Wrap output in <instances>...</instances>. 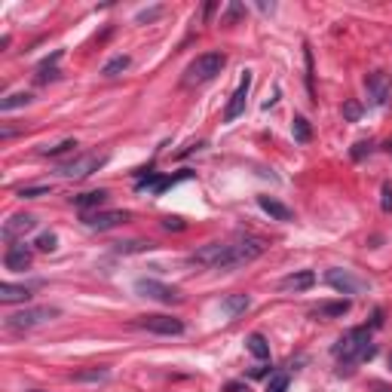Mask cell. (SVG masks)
Returning a JSON list of instances; mask_svg holds the SVG:
<instances>
[{
    "label": "cell",
    "mask_w": 392,
    "mask_h": 392,
    "mask_svg": "<svg viewBox=\"0 0 392 392\" xmlns=\"http://www.w3.org/2000/svg\"><path fill=\"white\" fill-rule=\"evenodd\" d=\"M264 251L260 240H230V242H209L190 255V264L205 267V270H233L249 260H255Z\"/></svg>",
    "instance_id": "1"
},
{
    "label": "cell",
    "mask_w": 392,
    "mask_h": 392,
    "mask_svg": "<svg viewBox=\"0 0 392 392\" xmlns=\"http://www.w3.org/2000/svg\"><path fill=\"white\" fill-rule=\"evenodd\" d=\"M334 359H340L343 365H356L362 359H371L374 356V343H371V331L368 328H352L334 343Z\"/></svg>",
    "instance_id": "2"
},
{
    "label": "cell",
    "mask_w": 392,
    "mask_h": 392,
    "mask_svg": "<svg viewBox=\"0 0 392 392\" xmlns=\"http://www.w3.org/2000/svg\"><path fill=\"white\" fill-rule=\"evenodd\" d=\"M224 65H227V58L221 56V52H205V56H196L187 65V71H184V83H187V86L209 83V80H214V77L224 71Z\"/></svg>",
    "instance_id": "3"
},
{
    "label": "cell",
    "mask_w": 392,
    "mask_h": 392,
    "mask_svg": "<svg viewBox=\"0 0 392 392\" xmlns=\"http://www.w3.org/2000/svg\"><path fill=\"white\" fill-rule=\"evenodd\" d=\"M58 306H28V310H19L13 316H6V328L10 331H28V328L46 325V322L58 319Z\"/></svg>",
    "instance_id": "4"
},
{
    "label": "cell",
    "mask_w": 392,
    "mask_h": 392,
    "mask_svg": "<svg viewBox=\"0 0 392 392\" xmlns=\"http://www.w3.org/2000/svg\"><path fill=\"white\" fill-rule=\"evenodd\" d=\"M104 163H107V153H80L71 163H61L58 175H65V178H86V175L98 172Z\"/></svg>",
    "instance_id": "5"
},
{
    "label": "cell",
    "mask_w": 392,
    "mask_h": 392,
    "mask_svg": "<svg viewBox=\"0 0 392 392\" xmlns=\"http://www.w3.org/2000/svg\"><path fill=\"white\" fill-rule=\"evenodd\" d=\"M138 328L144 331H153V334H163V337H175V334H184V322L175 319V316H138L135 319Z\"/></svg>",
    "instance_id": "6"
},
{
    "label": "cell",
    "mask_w": 392,
    "mask_h": 392,
    "mask_svg": "<svg viewBox=\"0 0 392 392\" xmlns=\"http://www.w3.org/2000/svg\"><path fill=\"white\" fill-rule=\"evenodd\" d=\"M135 291L138 295H144V297H153V301H159V304H181L184 301L178 288L163 285V282H157V279H138Z\"/></svg>",
    "instance_id": "7"
},
{
    "label": "cell",
    "mask_w": 392,
    "mask_h": 392,
    "mask_svg": "<svg viewBox=\"0 0 392 392\" xmlns=\"http://www.w3.org/2000/svg\"><path fill=\"white\" fill-rule=\"evenodd\" d=\"M325 282L331 285L334 291H340V295H359V291L368 288V282L356 279L350 270H328L325 273Z\"/></svg>",
    "instance_id": "8"
},
{
    "label": "cell",
    "mask_w": 392,
    "mask_h": 392,
    "mask_svg": "<svg viewBox=\"0 0 392 392\" xmlns=\"http://www.w3.org/2000/svg\"><path fill=\"white\" fill-rule=\"evenodd\" d=\"M37 227V218L34 214H13L10 221L3 224V240H10V242H19V240H25V236L31 233V230Z\"/></svg>",
    "instance_id": "9"
},
{
    "label": "cell",
    "mask_w": 392,
    "mask_h": 392,
    "mask_svg": "<svg viewBox=\"0 0 392 392\" xmlns=\"http://www.w3.org/2000/svg\"><path fill=\"white\" fill-rule=\"evenodd\" d=\"M249 89H251V74L245 71V77L240 80V86H236L233 98H230V104H227V111H224V120H227V123H233V120L245 111V98H249Z\"/></svg>",
    "instance_id": "10"
},
{
    "label": "cell",
    "mask_w": 392,
    "mask_h": 392,
    "mask_svg": "<svg viewBox=\"0 0 392 392\" xmlns=\"http://www.w3.org/2000/svg\"><path fill=\"white\" fill-rule=\"evenodd\" d=\"M83 221H86L89 230H111V227L126 224L129 212H123V209H117V212H98V214H86Z\"/></svg>",
    "instance_id": "11"
},
{
    "label": "cell",
    "mask_w": 392,
    "mask_h": 392,
    "mask_svg": "<svg viewBox=\"0 0 392 392\" xmlns=\"http://www.w3.org/2000/svg\"><path fill=\"white\" fill-rule=\"evenodd\" d=\"M3 264H6V270H13V273L28 270L31 267V249L28 245H10L6 255H3Z\"/></svg>",
    "instance_id": "12"
},
{
    "label": "cell",
    "mask_w": 392,
    "mask_h": 392,
    "mask_svg": "<svg viewBox=\"0 0 392 392\" xmlns=\"http://www.w3.org/2000/svg\"><path fill=\"white\" fill-rule=\"evenodd\" d=\"M365 86H368V98H371V104H383L389 98V80H386V74H368V80H365Z\"/></svg>",
    "instance_id": "13"
},
{
    "label": "cell",
    "mask_w": 392,
    "mask_h": 392,
    "mask_svg": "<svg viewBox=\"0 0 392 392\" xmlns=\"http://www.w3.org/2000/svg\"><path fill=\"white\" fill-rule=\"evenodd\" d=\"M316 282V276H313L310 270H301V273H291V276H285V279L279 282V288L282 291H306Z\"/></svg>",
    "instance_id": "14"
},
{
    "label": "cell",
    "mask_w": 392,
    "mask_h": 392,
    "mask_svg": "<svg viewBox=\"0 0 392 392\" xmlns=\"http://www.w3.org/2000/svg\"><path fill=\"white\" fill-rule=\"evenodd\" d=\"M28 297H31L28 285H13V282H3V285H0V301L3 304H25Z\"/></svg>",
    "instance_id": "15"
},
{
    "label": "cell",
    "mask_w": 392,
    "mask_h": 392,
    "mask_svg": "<svg viewBox=\"0 0 392 392\" xmlns=\"http://www.w3.org/2000/svg\"><path fill=\"white\" fill-rule=\"evenodd\" d=\"M350 313V301H334V304H319L316 310H313V316L316 319H340Z\"/></svg>",
    "instance_id": "16"
},
{
    "label": "cell",
    "mask_w": 392,
    "mask_h": 392,
    "mask_svg": "<svg viewBox=\"0 0 392 392\" xmlns=\"http://www.w3.org/2000/svg\"><path fill=\"white\" fill-rule=\"evenodd\" d=\"M258 203H260V209L270 214V218H276V221H291V218H295V212H291L288 205L276 203V199H270V196H260Z\"/></svg>",
    "instance_id": "17"
},
{
    "label": "cell",
    "mask_w": 392,
    "mask_h": 392,
    "mask_svg": "<svg viewBox=\"0 0 392 392\" xmlns=\"http://www.w3.org/2000/svg\"><path fill=\"white\" fill-rule=\"evenodd\" d=\"M249 295H230V297H224V304H221V310L227 313V316H240V313H245L249 310Z\"/></svg>",
    "instance_id": "18"
},
{
    "label": "cell",
    "mask_w": 392,
    "mask_h": 392,
    "mask_svg": "<svg viewBox=\"0 0 392 392\" xmlns=\"http://www.w3.org/2000/svg\"><path fill=\"white\" fill-rule=\"evenodd\" d=\"M107 203V190H89V194H80V196H74V205L77 209H92V205H102Z\"/></svg>",
    "instance_id": "19"
},
{
    "label": "cell",
    "mask_w": 392,
    "mask_h": 392,
    "mask_svg": "<svg viewBox=\"0 0 392 392\" xmlns=\"http://www.w3.org/2000/svg\"><path fill=\"white\" fill-rule=\"evenodd\" d=\"M245 347H249V352H251L255 359H260V362H264V359H270V343L264 340V334H249Z\"/></svg>",
    "instance_id": "20"
},
{
    "label": "cell",
    "mask_w": 392,
    "mask_h": 392,
    "mask_svg": "<svg viewBox=\"0 0 392 392\" xmlns=\"http://www.w3.org/2000/svg\"><path fill=\"white\" fill-rule=\"evenodd\" d=\"M129 65H132V58H129V56H117V58H111V61H107V65L102 68V74H104V77H117L120 71H126Z\"/></svg>",
    "instance_id": "21"
},
{
    "label": "cell",
    "mask_w": 392,
    "mask_h": 392,
    "mask_svg": "<svg viewBox=\"0 0 392 392\" xmlns=\"http://www.w3.org/2000/svg\"><path fill=\"white\" fill-rule=\"evenodd\" d=\"M31 102V95L28 92H13V95H6L3 102H0V111H13V107H22V104H28Z\"/></svg>",
    "instance_id": "22"
},
{
    "label": "cell",
    "mask_w": 392,
    "mask_h": 392,
    "mask_svg": "<svg viewBox=\"0 0 392 392\" xmlns=\"http://www.w3.org/2000/svg\"><path fill=\"white\" fill-rule=\"evenodd\" d=\"M61 58V52H56V56H52V58H46L43 61V65H40V74H37V80H40V83H46V80H49V77H56V61Z\"/></svg>",
    "instance_id": "23"
},
{
    "label": "cell",
    "mask_w": 392,
    "mask_h": 392,
    "mask_svg": "<svg viewBox=\"0 0 392 392\" xmlns=\"http://www.w3.org/2000/svg\"><path fill=\"white\" fill-rule=\"evenodd\" d=\"M77 148V141H58V144H52V148H43V157H61V153H71Z\"/></svg>",
    "instance_id": "24"
},
{
    "label": "cell",
    "mask_w": 392,
    "mask_h": 392,
    "mask_svg": "<svg viewBox=\"0 0 392 392\" xmlns=\"http://www.w3.org/2000/svg\"><path fill=\"white\" fill-rule=\"evenodd\" d=\"M267 392H288V374L285 371L273 374L270 383H267Z\"/></svg>",
    "instance_id": "25"
},
{
    "label": "cell",
    "mask_w": 392,
    "mask_h": 392,
    "mask_svg": "<svg viewBox=\"0 0 392 392\" xmlns=\"http://www.w3.org/2000/svg\"><path fill=\"white\" fill-rule=\"evenodd\" d=\"M291 129H295V138H297L301 144L310 141V123H306L304 117H295V126H291Z\"/></svg>",
    "instance_id": "26"
},
{
    "label": "cell",
    "mask_w": 392,
    "mask_h": 392,
    "mask_svg": "<svg viewBox=\"0 0 392 392\" xmlns=\"http://www.w3.org/2000/svg\"><path fill=\"white\" fill-rule=\"evenodd\" d=\"M150 249H153L150 242H120L117 245L120 255H135V251H150Z\"/></svg>",
    "instance_id": "27"
},
{
    "label": "cell",
    "mask_w": 392,
    "mask_h": 392,
    "mask_svg": "<svg viewBox=\"0 0 392 392\" xmlns=\"http://www.w3.org/2000/svg\"><path fill=\"white\" fill-rule=\"evenodd\" d=\"M37 251H56V245H58V240H56V233H43V236H37Z\"/></svg>",
    "instance_id": "28"
},
{
    "label": "cell",
    "mask_w": 392,
    "mask_h": 392,
    "mask_svg": "<svg viewBox=\"0 0 392 392\" xmlns=\"http://www.w3.org/2000/svg\"><path fill=\"white\" fill-rule=\"evenodd\" d=\"M46 194H49V187H22L19 190L22 199H37V196H46Z\"/></svg>",
    "instance_id": "29"
},
{
    "label": "cell",
    "mask_w": 392,
    "mask_h": 392,
    "mask_svg": "<svg viewBox=\"0 0 392 392\" xmlns=\"http://www.w3.org/2000/svg\"><path fill=\"white\" fill-rule=\"evenodd\" d=\"M343 117H347V120H359V117H362V104H359V102H350L347 107H343Z\"/></svg>",
    "instance_id": "30"
},
{
    "label": "cell",
    "mask_w": 392,
    "mask_h": 392,
    "mask_svg": "<svg viewBox=\"0 0 392 392\" xmlns=\"http://www.w3.org/2000/svg\"><path fill=\"white\" fill-rule=\"evenodd\" d=\"M383 212H392V184H383Z\"/></svg>",
    "instance_id": "31"
},
{
    "label": "cell",
    "mask_w": 392,
    "mask_h": 392,
    "mask_svg": "<svg viewBox=\"0 0 392 392\" xmlns=\"http://www.w3.org/2000/svg\"><path fill=\"white\" fill-rule=\"evenodd\" d=\"M163 227H166V230H184L181 218H163Z\"/></svg>",
    "instance_id": "32"
},
{
    "label": "cell",
    "mask_w": 392,
    "mask_h": 392,
    "mask_svg": "<svg viewBox=\"0 0 392 392\" xmlns=\"http://www.w3.org/2000/svg\"><path fill=\"white\" fill-rule=\"evenodd\" d=\"M365 150H371V144H356V150H352V157H356V159H359V157H362V153H365Z\"/></svg>",
    "instance_id": "33"
},
{
    "label": "cell",
    "mask_w": 392,
    "mask_h": 392,
    "mask_svg": "<svg viewBox=\"0 0 392 392\" xmlns=\"http://www.w3.org/2000/svg\"><path fill=\"white\" fill-rule=\"evenodd\" d=\"M389 368H392V352H389Z\"/></svg>",
    "instance_id": "34"
}]
</instances>
